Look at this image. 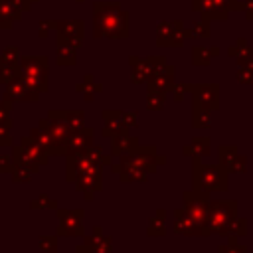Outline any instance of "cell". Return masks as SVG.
Returning a JSON list of instances; mask_svg holds the SVG:
<instances>
[{
	"label": "cell",
	"mask_w": 253,
	"mask_h": 253,
	"mask_svg": "<svg viewBox=\"0 0 253 253\" xmlns=\"http://www.w3.org/2000/svg\"><path fill=\"white\" fill-rule=\"evenodd\" d=\"M38 247L42 253H57V237L55 235H42L38 239Z\"/></svg>",
	"instance_id": "35"
},
{
	"label": "cell",
	"mask_w": 253,
	"mask_h": 253,
	"mask_svg": "<svg viewBox=\"0 0 253 253\" xmlns=\"http://www.w3.org/2000/svg\"><path fill=\"white\" fill-rule=\"evenodd\" d=\"M235 77H237L239 83H247V85H249V83H253V69H249V67H245V65H239Z\"/></svg>",
	"instance_id": "41"
},
{
	"label": "cell",
	"mask_w": 253,
	"mask_h": 253,
	"mask_svg": "<svg viewBox=\"0 0 253 253\" xmlns=\"http://www.w3.org/2000/svg\"><path fill=\"white\" fill-rule=\"evenodd\" d=\"M138 146V140L136 138H132V136H128L126 134V130H123V132H119V134H115L113 136V144H111V150H113V154L117 156H123V154H128V152H132L134 148Z\"/></svg>",
	"instance_id": "22"
},
{
	"label": "cell",
	"mask_w": 253,
	"mask_h": 253,
	"mask_svg": "<svg viewBox=\"0 0 253 253\" xmlns=\"http://www.w3.org/2000/svg\"><path fill=\"white\" fill-rule=\"evenodd\" d=\"M174 231L180 235H208V231L186 211V210H174Z\"/></svg>",
	"instance_id": "16"
},
{
	"label": "cell",
	"mask_w": 253,
	"mask_h": 253,
	"mask_svg": "<svg viewBox=\"0 0 253 253\" xmlns=\"http://www.w3.org/2000/svg\"><path fill=\"white\" fill-rule=\"evenodd\" d=\"M190 93L194 97V105L196 107H204L208 111H215L219 107V85L217 83L190 85Z\"/></svg>",
	"instance_id": "10"
},
{
	"label": "cell",
	"mask_w": 253,
	"mask_h": 253,
	"mask_svg": "<svg viewBox=\"0 0 253 253\" xmlns=\"http://www.w3.org/2000/svg\"><path fill=\"white\" fill-rule=\"evenodd\" d=\"M89 146H93V128H79V130H71L65 142V156L73 154V152H81L87 150Z\"/></svg>",
	"instance_id": "18"
},
{
	"label": "cell",
	"mask_w": 253,
	"mask_h": 253,
	"mask_svg": "<svg viewBox=\"0 0 253 253\" xmlns=\"http://www.w3.org/2000/svg\"><path fill=\"white\" fill-rule=\"evenodd\" d=\"M210 148H211L210 136H196V138H192V142L184 148V152H186L188 156L202 158V156H208V154H210Z\"/></svg>",
	"instance_id": "23"
},
{
	"label": "cell",
	"mask_w": 253,
	"mask_h": 253,
	"mask_svg": "<svg viewBox=\"0 0 253 253\" xmlns=\"http://www.w3.org/2000/svg\"><path fill=\"white\" fill-rule=\"evenodd\" d=\"M130 67H132V83H146L148 77L154 73V69L158 67V63L162 61V57H130Z\"/></svg>",
	"instance_id": "17"
},
{
	"label": "cell",
	"mask_w": 253,
	"mask_h": 253,
	"mask_svg": "<svg viewBox=\"0 0 253 253\" xmlns=\"http://www.w3.org/2000/svg\"><path fill=\"white\" fill-rule=\"evenodd\" d=\"M148 91H160V93H170L176 85L174 81V67L168 65L164 59L158 63V67L154 69V73L148 77L146 81Z\"/></svg>",
	"instance_id": "12"
},
{
	"label": "cell",
	"mask_w": 253,
	"mask_h": 253,
	"mask_svg": "<svg viewBox=\"0 0 253 253\" xmlns=\"http://www.w3.org/2000/svg\"><path fill=\"white\" fill-rule=\"evenodd\" d=\"M128 12L119 2H95L93 4V36L123 40L128 38Z\"/></svg>",
	"instance_id": "2"
},
{
	"label": "cell",
	"mask_w": 253,
	"mask_h": 253,
	"mask_svg": "<svg viewBox=\"0 0 253 253\" xmlns=\"http://www.w3.org/2000/svg\"><path fill=\"white\" fill-rule=\"evenodd\" d=\"M18 75L28 83V87L32 91H36L38 95L47 91V75H49V65H47V57L43 55H28V57H20L18 63Z\"/></svg>",
	"instance_id": "6"
},
{
	"label": "cell",
	"mask_w": 253,
	"mask_h": 253,
	"mask_svg": "<svg viewBox=\"0 0 253 253\" xmlns=\"http://www.w3.org/2000/svg\"><path fill=\"white\" fill-rule=\"evenodd\" d=\"M75 2H77V4H81V2H85V0H75Z\"/></svg>",
	"instance_id": "51"
},
{
	"label": "cell",
	"mask_w": 253,
	"mask_h": 253,
	"mask_svg": "<svg viewBox=\"0 0 253 253\" xmlns=\"http://www.w3.org/2000/svg\"><path fill=\"white\" fill-rule=\"evenodd\" d=\"M32 2H34V4H36V2H38V0H32Z\"/></svg>",
	"instance_id": "52"
},
{
	"label": "cell",
	"mask_w": 253,
	"mask_h": 253,
	"mask_svg": "<svg viewBox=\"0 0 253 253\" xmlns=\"http://www.w3.org/2000/svg\"><path fill=\"white\" fill-rule=\"evenodd\" d=\"M237 219V202L235 200H215L210 202L208 206V235L217 233V235H229L233 229V223Z\"/></svg>",
	"instance_id": "5"
},
{
	"label": "cell",
	"mask_w": 253,
	"mask_h": 253,
	"mask_svg": "<svg viewBox=\"0 0 253 253\" xmlns=\"http://www.w3.org/2000/svg\"><path fill=\"white\" fill-rule=\"evenodd\" d=\"M111 164V156L101 148L89 146L87 150L67 154V182H73L79 192L91 200L101 190V166Z\"/></svg>",
	"instance_id": "1"
},
{
	"label": "cell",
	"mask_w": 253,
	"mask_h": 253,
	"mask_svg": "<svg viewBox=\"0 0 253 253\" xmlns=\"http://www.w3.org/2000/svg\"><path fill=\"white\" fill-rule=\"evenodd\" d=\"M192 123H194L196 128H208L211 125V111L194 105V119H192Z\"/></svg>",
	"instance_id": "30"
},
{
	"label": "cell",
	"mask_w": 253,
	"mask_h": 253,
	"mask_svg": "<svg viewBox=\"0 0 253 253\" xmlns=\"http://www.w3.org/2000/svg\"><path fill=\"white\" fill-rule=\"evenodd\" d=\"M241 6H243V12H245V14H247V12H253V0H243Z\"/></svg>",
	"instance_id": "48"
},
{
	"label": "cell",
	"mask_w": 253,
	"mask_h": 253,
	"mask_svg": "<svg viewBox=\"0 0 253 253\" xmlns=\"http://www.w3.org/2000/svg\"><path fill=\"white\" fill-rule=\"evenodd\" d=\"M192 184L196 192L211 194V192H225L227 190V172L219 164H204L200 158H194L192 164Z\"/></svg>",
	"instance_id": "4"
},
{
	"label": "cell",
	"mask_w": 253,
	"mask_h": 253,
	"mask_svg": "<svg viewBox=\"0 0 253 253\" xmlns=\"http://www.w3.org/2000/svg\"><path fill=\"white\" fill-rule=\"evenodd\" d=\"M0 2H2V0H0Z\"/></svg>",
	"instance_id": "53"
},
{
	"label": "cell",
	"mask_w": 253,
	"mask_h": 253,
	"mask_svg": "<svg viewBox=\"0 0 253 253\" xmlns=\"http://www.w3.org/2000/svg\"><path fill=\"white\" fill-rule=\"evenodd\" d=\"M75 91L83 93V97H85L87 101H93V99H95V93H99V91H101V85H99V83H95L93 75H85L83 83H77V85H75Z\"/></svg>",
	"instance_id": "29"
},
{
	"label": "cell",
	"mask_w": 253,
	"mask_h": 253,
	"mask_svg": "<svg viewBox=\"0 0 253 253\" xmlns=\"http://www.w3.org/2000/svg\"><path fill=\"white\" fill-rule=\"evenodd\" d=\"M219 55V47H202V45H194L192 47V63L194 65H210L211 59Z\"/></svg>",
	"instance_id": "24"
},
{
	"label": "cell",
	"mask_w": 253,
	"mask_h": 253,
	"mask_svg": "<svg viewBox=\"0 0 253 253\" xmlns=\"http://www.w3.org/2000/svg\"><path fill=\"white\" fill-rule=\"evenodd\" d=\"M85 245H89V249L93 253H111V241H109V237L101 235V229L99 227H95L93 229V235H89L85 239Z\"/></svg>",
	"instance_id": "25"
},
{
	"label": "cell",
	"mask_w": 253,
	"mask_h": 253,
	"mask_svg": "<svg viewBox=\"0 0 253 253\" xmlns=\"http://www.w3.org/2000/svg\"><path fill=\"white\" fill-rule=\"evenodd\" d=\"M121 115H123V123H125V126H126V128L136 126V113L126 111V113H121Z\"/></svg>",
	"instance_id": "46"
},
{
	"label": "cell",
	"mask_w": 253,
	"mask_h": 253,
	"mask_svg": "<svg viewBox=\"0 0 253 253\" xmlns=\"http://www.w3.org/2000/svg\"><path fill=\"white\" fill-rule=\"evenodd\" d=\"M18 75V65H12L0 57V83H8Z\"/></svg>",
	"instance_id": "36"
},
{
	"label": "cell",
	"mask_w": 253,
	"mask_h": 253,
	"mask_svg": "<svg viewBox=\"0 0 253 253\" xmlns=\"http://www.w3.org/2000/svg\"><path fill=\"white\" fill-rule=\"evenodd\" d=\"M10 109L12 103L10 101H0V128H10L12 126V119H10Z\"/></svg>",
	"instance_id": "39"
},
{
	"label": "cell",
	"mask_w": 253,
	"mask_h": 253,
	"mask_svg": "<svg viewBox=\"0 0 253 253\" xmlns=\"http://www.w3.org/2000/svg\"><path fill=\"white\" fill-rule=\"evenodd\" d=\"M30 206H32L34 210H38V208H57V202H55V200H49L47 196H40V198L32 200Z\"/></svg>",
	"instance_id": "43"
},
{
	"label": "cell",
	"mask_w": 253,
	"mask_h": 253,
	"mask_svg": "<svg viewBox=\"0 0 253 253\" xmlns=\"http://www.w3.org/2000/svg\"><path fill=\"white\" fill-rule=\"evenodd\" d=\"M227 55H231L237 63H241L243 59H247L249 55H253V49L249 47V43H247V40H245V38H237L235 45L227 47Z\"/></svg>",
	"instance_id": "27"
},
{
	"label": "cell",
	"mask_w": 253,
	"mask_h": 253,
	"mask_svg": "<svg viewBox=\"0 0 253 253\" xmlns=\"http://www.w3.org/2000/svg\"><path fill=\"white\" fill-rule=\"evenodd\" d=\"M208 206H210V200H208V194L204 192H196V190H188L184 192V210L208 231L206 227V219H208Z\"/></svg>",
	"instance_id": "9"
},
{
	"label": "cell",
	"mask_w": 253,
	"mask_h": 253,
	"mask_svg": "<svg viewBox=\"0 0 253 253\" xmlns=\"http://www.w3.org/2000/svg\"><path fill=\"white\" fill-rule=\"evenodd\" d=\"M51 30H55V20H42L40 26H38V36L47 38L51 34Z\"/></svg>",
	"instance_id": "42"
},
{
	"label": "cell",
	"mask_w": 253,
	"mask_h": 253,
	"mask_svg": "<svg viewBox=\"0 0 253 253\" xmlns=\"http://www.w3.org/2000/svg\"><path fill=\"white\" fill-rule=\"evenodd\" d=\"M59 233L61 235H83V211L81 210H59Z\"/></svg>",
	"instance_id": "15"
},
{
	"label": "cell",
	"mask_w": 253,
	"mask_h": 253,
	"mask_svg": "<svg viewBox=\"0 0 253 253\" xmlns=\"http://www.w3.org/2000/svg\"><path fill=\"white\" fill-rule=\"evenodd\" d=\"M63 117H65V123L71 130H79L85 126V115L83 111H63Z\"/></svg>",
	"instance_id": "31"
},
{
	"label": "cell",
	"mask_w": 253,
	"mask_h": 253,
	"mask_svg": "<svg viewBox=\"0 0 253 253\" xmlns=\"http://www.w3.org/2000/svg\"><path fill=\"white\" fill-rule=\"evenodd\" d=\"M174 99L176 101H182L184 97H186V93L190 91V83H178V85H174Z\"/></svg>",
	"instance_id": "44"
},
{
	"label": "cell",
	"mask_w": 253,
	"mask_h": 253,
	"mask_svg": "<svg viewBox=\"0 0 253 253\" xmlns=\"http://www.w3.org/2000/svg\"><path fill=\"white\" fill-rule=\"evenodd\" d=\"M164 95H166V93H160V91H148L146 107H148L150 111H160L162 105H164Z\"/></svg>",
	"instance_id": "38"
},
{
	"label": "cell",
	"mask_w": 253,
	"mask_h": 253,
	"mask_svg": "<svg viewBox=\"0 0 253 253\" xmlns=\"http://www.w3.org/2000/svg\"><path fill=\"white\" fill-rule=\"evenodd\" d=\"M47 152L32 138V136H26L20 140V144L14 146V152H12V158L16 164H24L28 168H32L34 172L47 162Z\"/></svg>",
	"instance_id": "7"
},
{
	"label": "cell",
	"mask_w": 253,
	"mask_h": 253,
	"mask_svg": "<svg viewBox=\"0 0 253 253\" xmlns=\"http://www.w3.org/2000/svg\"><path fill=\"white\" fill-rule=\"evenodd\" d=\"M188 38L186 26L180 20H160L156 24V45L160 47H180L184 45V40Z\"/></svg>",
	"instance_id": "8"
},
{
	"label": "cell",
	"mask_w": 253,
	"mask_h": 253,
	"mask_svg": "<svg viewBox=\"0 0 253 253\" xmlns=\"http://www.w3.org/2000/svg\"><path fill=\"white\" fill-rule=\"evenodd\" d=\"M0 57H2L4 61L12 63V65H18V63H20V49H18L16 45H8V47L0 53Z\"/></svg>",
	"instance_id": "40"
},
{
	"label": "cell",
	"mask_w": 253,
	"mask_h": 253,
	"mask_svg": "<svg viewBox=\"0 0 253 253\" xmlns=\"http://www.w3.org/2000/svg\"><path fill=\"white\" fill-rule=\"evenodd\" d=\"M211 4H213L215 20H225L229 16V12L243 10V6H241L239 0H211Z\"/></svg>",
	"instance_id": "26"
},
{
	"label": "cell",
	"mask_w": 253,
	"mask_h": 253,
	"mask_svg": "<svg viewBox=\"0 0 253 253\" xmlns=\"http://www.w3.org/2000/svg\"><path fill=\"white\" fill-rule=\"evenodd\" d=\"M186 32H188V38H210V22H204V20H200V22H194L190 28H186Z\"/></svg>",
	"instance_id": "33"
},
{
	"label": "cell",
	"mask_w": 253,
	"mask_h": 253,
	"mask_svg": "<svg viewBox=\"0 0 253 253\" xmlns=\"http://www.w3.org/2000/svg\"><path fill=\"white\" fill-rule=\"evenodd\" d=\"M20 12H30L32 10V6H34V2L32 0H10Z\"/></svg>",
	"instance_id": "47"
},
{
	"label": "cell",
	"mask_w": 253,
	"mask_h": 253,
	"mask_svg": "<svg viewBox=\"0 0 253 253\" xmlns=\"http://www.w3.org/2000/svg\"><path fill=\"white\" fill-rule=\"evenodd\" d=\"M77 61V47L57 42V63L59 65H75Z\"/></svg>",
	"instance_id": "28"
},
{
	"label": "cell",
	"mask_w": 253,
	"mask_h": 253,
	"mask_svg": "<svg viewBox=\"0 0 253 253\" xmlns=\"http://www.w3.org/2000/svg\"><path fill=\"white\" fill-rule=\"evenodd\" d=\"M57 42L69 43L79 49L83 43V22L81 20H55Z\"/></svg>",
	"instance_id": "11"
},
{
	"label": "cell",
	"mask_w": 253,
	"mask_h": 253,
	"mask_svg": "<svg viewBox=\"0 0 253 253\" xmlns=\"http://www.w3.org/2000/svg\"><path fill=\"white\" fill-rule=\"evenodd\" d=\"M162 215H164V211L162 210H158L156 211V217H152L150 219V223H148V235H162L164 231H166V223L162 221Z\"/></svg>",
	"instance_id": "34"
},
{
	"label": "cell",
	"mask_w": 253,
	"mask_h": 253,
	"mask_svg": "<svg viewBox=\"0 0 253 253\" xmlns=\"http://www.w3.org/2000/svg\"><path fill=\"white\" fill-rule=\"evenodd\" d=\"M103 119H105V128H103V134L105 136H115L123 130H126L125 123H123V115L119 111H103Z\"/></svg>",
	"instance_id": "20"
},
{
	"label": "cell",
	"mask_w": 253,
	"mask_h": 253,
	"mask_svg": "<svg viewBox=\"0 0 253 253\" xmlns=\"http://www.w3.org/2000/svg\"><path fill=\"white\" fill-rule=\"evenodd\" d=\"M4 99L10 101V103H14V101H38L40 95H38L36 91H32V89L28 87V83H26L20 75H16L14 79H10V81L6 83Z\"/></svg>",
	"instance_id": "14"
},
{
	"label": "cell",
	"mask_w": 253,
	"mask_h": 253,
	"mask_svg": "<svg viewBox=\"0 0 253 253\" xmlns=\"http://www.w3.org/2000/svg\"><path fill=\"white\" fill-rule=\"evenodd\" d=\"M229 237H231L229 243L219 245V253H247V247L243 243H239L237 237H233V235H229Z\"/></svg>",
	"instance_id": "37"
},
{
	"label": "cell",
	"mask_w": 253,
	"mask_h": 253,
	"mask_svg": "<svg viewBox=\"0 0 253 253\" xmlns=\"http://www.w3.org/2000/svg\"><path fill=\"white\" fill-rule=\"evenodd\" d=\"M12 166H14V158L6 156V154H0V172H10Z\"/></svg>",
	"instance_id": "45"
},
{
	"label": "cell",
	"mask_w": 253,
	"mask_h": 253,
	"mask_svg": "<svg viewBox=\"0 0 253 253\" xmlns=\"http://www.w3.org/2000/svg\"><path fill=\"white\" fill-rule=\"evenodd\" d=\"M22 14L24 12H20L10 0H2L0 2V30H10L14 22L22 18Z\"/></svg>",
	"instance_id": "21"
},
{
	"label": "cell",
	"mask_w": 253,
	"mask_h": 253,
	"mask_svg": "<svg viewBox=\"0 0 253 253\" xmlns=\"http://www.w3.org/2000/svg\"><path fill=\"white\" fill-rule=\"evenodd\" d=\"M245 18H247L249 22H253V12H247V14H245Z\"/></svg>",
	"instance_id": "50"
},
{
	"label": "cell",
	"mask_w": 253,
	"mask_h": 253,
	"mask_svg": "<svg viewBox=\"0 0 253 253\" xmlns=\"http://www.w3.org/2000/svg\"><path fill=\"white\" fill-rule=\"evenodd\" d=\"M75 253H93V251L89 249V245L83 243V245H77V247H75Z\"/></svg>",
	"instance_id": "49"
},
{
	"label": "cell",
	"mask_w": 253,
	"mask_h": 253,
	"mask_svg": "<svg viewBox=\"0 0 253 253\" xmlns=\"http://www.w3.org/2000/svg\"><path fill=\"white\" fill-rule=\"evenodd\" d=\"M10 172H12V180H14L16 184L30 182V180H32V174H34L32 168H28V166H24V164H16V162H14V166H12Z\"/></svg>",
	"instance_id": "32"
},
{
	"label": "cell",
	"mask_w": 253,
	"mask_h": 253,
	"mask_svg": "<svg viewBox=\"0 0 253 253\" xmlns=\"http://www.w3.org/2000/svg\"><path fill=\"white\" fill-rule=\"evenodd\" d=\"M217 156H219V166L229 174V172H245L247 170V158L245 156H241L239 152H237V146L235 144H223V146H219V152H217Z\"/></svg>",
	"instance_id": "13"
},
{
	"label": "cell",
	"mask_w": 253,
	"mask_h": 253,
	"mask_svg": "<svg viewBox=\"0 0 253 253\" xmlns=\"http://www.w3.org/2000/svg\"><path fill=\"white\" fill-rule=\"evenodd\" d=\"M30 136H32L47 154H57L55 140H53V136H51V132H49V128H47V125H45V121H42L36 128H32Z\"/></svg>",
	"instance_id": "19"
},
{
	"label": "cell",
	"mask_w": 253,
	"mask_h": 253,
	"mask_svg": "<svg viewBox=\"0 0 253 253\" xmlns=\"http://www.w3.org/2000/svg\"><path fill=\"white\" fill-rule=\"evenodd\" d=\"M158 162H162V156L156 154L154 146H136L132 152L123 154L119 166H113V172H117L123 182H144Z\"/></svg>",
	"instance_id": "3"
}]
</instances>
